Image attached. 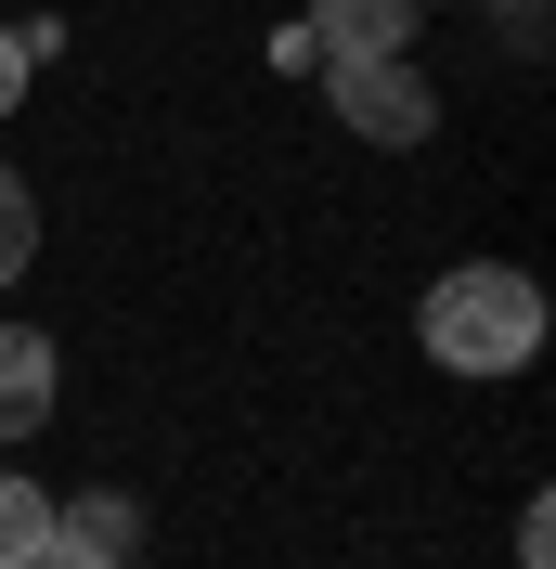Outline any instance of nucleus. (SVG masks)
<instances>
[{
  "label": "nucleus",
  "instance_id": "nucleus-1",
  "mask_svg": "<svg viewBox=\"0 0 556 569\" xmlns=\"http://www.w3.org/2000/svg\"><path fill=\"white\" fill-rule=\"evenodd\" d=\"M415 337H427V362H440V376H518V362L544 350V284L505 272V259H466V272L427 284Z\"/></svg>",
  "mask_w": 556,
  "mask_h": 569
},
{
  "label": "nucleus",
  "instance_id": "nucleus-2",
  "mask_svg": "<svg viewBox=\"0 0 556 569\" xmlns=\"http://www.w3.org/2000/svg\"><path fill=\"white\" fill-rule=\"evenodd\" d=\"M324 91H337V130H363V142H427L440 130V91H427L401 52H324Z\"/></svg>",
  "mask_w": 556,
  "mask_h": 569
},
{
  "label": "nucleus",
  "instance_id": "nucleus-3",
  "mask_svg": "<svg viewBox=\"0 0 556 569\" xmlns=\"http://www.w3.org/2000/svg\"><path fill=\"white\" fill-rule=\"evenodd\" d=\"M130 557H142V505H130V492H78V505H52L39 569H130Z\"/></svg>",
  "mask_w": 556,
  "mask_h": 569
},
{
  "label": "nucleus",
  "instance_id": "nucleus-4",
  "mask_svg": "<svg viewBox=\"0 0 556 569\" xmlns=\"http://www.w3.org/2000/svg\"><path fill=\"white\" fill-rule=\"evenodd\" d=\"M39 427H52V337L13 323L0 337V440H39Z\"/></svg>",
  "mask_w": 556,
  "mask_h": 569
},
{
  "label": "nucleus",
  "instance_id": "nucleus-5",
  "mask_svg": "<svg viewBox=\"0 0 556 569\" xmlns=\"http://www.w3.org/2000/svg\"><path fill=\"white\" fill-rule=\"evenodd\" d=\"M415 13H427V0H311L324 52H401V39H415Z\"/></svg>",
  "mask_w": 556,
  "mask_h": 569
},
{
  "label": "nucleus",
  "instance_id": "nucleus-6",
  "mask_svg": "<svg viewBox=\"0 0 556 569\" xmlns=\"http://www.w3.org/2000/svg\"><path fill=\"white\" fill-rule=\"evenodd\" d=\"M39 543H52V492L0 466V569H39Z\"/></svg>",
  "mask_w": 556,
  "mask_h": 569
},
{
  "label": "nucleus",
  "instance_id": "nucleus-7",
  "mask_svg": "<svg viewBox=\"0 0 556 569\" xmlns=\"http://www.w3.org/2000/svg\"><path fill=\"white\" fill-rule=\"evenodd\" d=\"M27 259H39V194H27L13 169H0V284L27 272Z\"/></svg>",
  "mask_w": 556,
  "mask_h": 569
},
{
  "label": "nucleus",
  "instance_id": "nucleus-8",
  "mask_svg": "<svg viewBox=\"0 0 556 569\" xmlns=\"http://www.w3.org/2000/svg\"><path fill=\"white\" fill-rule=\"evenodd\" d=\"M518 569H556V505L530 492V518H518Z\"/></svg>",
  "mask_w": 556,
  "mask_h": 569
},
{
  "label": "nucleus",
  "instance_id": "nucleus-9",
  "mask_svg": "<svg viewBox=\"0 0 556 569\" xmlns=\"http://www.w3.org/2000/svg\"><path fill=\"white\" fill-rule=\"evenodd\" d=\"M13 104H27V39L0 27V117H13Z\"/></svg>",
  "mask_w": 556,
  "mask_h": 569
}]
</instances>
